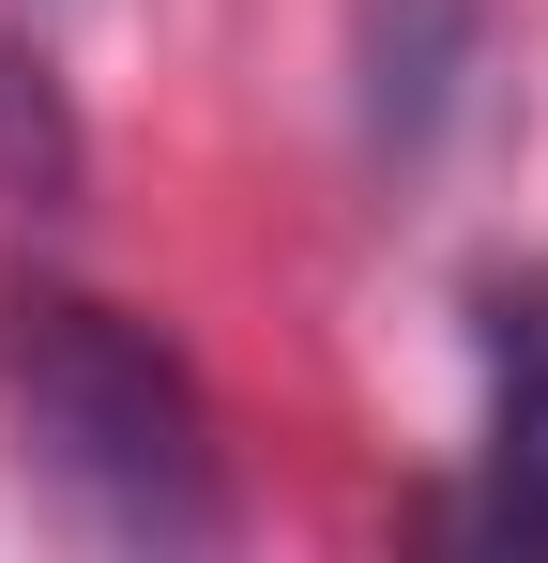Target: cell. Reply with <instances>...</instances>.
Masks as SVG:
<instances>
[{
    "label": "cell",
    "mask_w": 548,
    "mask_h": 563,
    "mask_svg": "<svg viewBox=\"0 0 548 563\" xmlns=\"http://www.w3.org/2000/svg\"><path fill=\"white\" fill-rule=\"evenodd\" d=\"M77 107H62V62H46V31H15L0 15V198L15 213H62L77 198Z\"/></svg>",
    "instance_id": "4"
},
{
    "label": "cell",
    "mask_w": 548,
    "mask_h": 563,
    "mask_svg": "<svg viewBox=\"0 0 548 563\" xmlns=\"http://www.w3.org/2000/svg\"><path fill=\"white\" fill-rule=\"evenodd\" d=\"M487 77V0H351V107L381 168H427Z\"/></svg>",
    "instance_id": "2"
},
{
    "label": "cell",
    "mask_w": 548,
    "mask_h": 563,
    "mask_svg": "<svg viewBox=\"0 0 548 563\" xmlns=\"http://www.w3.org/2000/svg\"><path fill=\"white\" fill-rule=\"evenodd\" d=\"M472 351H487V487L457 503V533L487 549H548V275L472 289Z\"/></svg>",
    "instance_id": "3"
},
{
    "label": "cell",
    "mask_w": 548,
    "mask_h": 563,
    "mask_svg": "<svg viewBox=\"0 0 548 563\" xmlns=\"http://www.w3.org/2000/svg\"><path fill=\"white\" fill-rule=\"evenodd\" d=\"M0 427H15V472L91 549H229L213 396L138 305L77 275H15L0 289Z\"/></svg>",
    "instance_id": "1"
}]
</instances>
